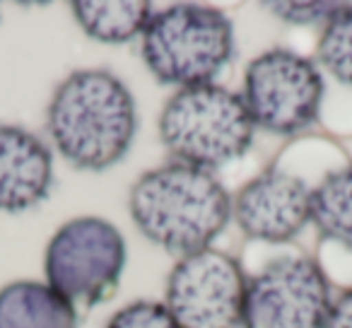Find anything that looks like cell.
<instances>
[{
	"mask_svg": "<svg viewBox=\"0 0 352 328\" xmlns=\"http://www.w3.org/2000/svg\"><path fill=\"white\" fill-rule=\"evenodd\" d=\"M78 27L99 44H128L145 32L152 6L145 0H73Z\"/></svg>",
	"mask_w": 352,
	"mask_h": 328,
	"instance_id": "obj_12",
	"label": "cell"
},
{
	"mask_svg": "<svg viewBox=\"0 0 352 328\" xmlns=\"http://www.w3.org/2000/svg\"><path fill=\"white\" fill-rule=\"evenodd\" d=\"M331 283L311 256H283L246 280L241 328H326Z\"/></svg>",
	"mask_w": 352,
	"mask_h": 328,
	"instance_id": "obj_7",
	"label": "cell"
},
{
	"mask_svg": "<svg viewBox=\"0 0 352 328\" xmlns=\"http://www.w3.org/2000/svg\"><path fill=\"white\" fill-rule=\"evenodd\" d=\"M234 25L212 6L176 3L152 12L140 54L152 78L176 89L210 85L234 58Z\"/></svg>",
	"mask_w": 352,
	"mask_h": 328,
	"instance_id": "obj_4",
	"label": "cell"
},
{
	"mask_svg": "<svg viewBox=\"0 0 352 328\" xmlns=\"http://www.w3.org/2000/svg\"><path fill=\"white\" fill-rule=\"evenodd\" d=\"M104 328H182L174 321L164 302L155 299H135L121 307Z\"/></svg>",
	"mask_w": 352,
	"mask_h": 328,
	"instance_id": "obj_15",
	"label": "cell"
},
{
	"mask_svg": "<svg viewBox=\"0 0 352 328\" xmlns=\"http://www.w3.org/2000/svg\"><path fill=\"white\" fill-rule=\"evenodd\" d=\"M157 131L171 160L212 174L241 160L256 135L241 94L217 83L176 89L162 107Z\"/></svg>",
	"mask_w": 352,
	"mask_h": 328,
	"instance_id": "obj_3",
	"label": "cell"
},
{
	"mask_svg": "<svg viewBox=\"0 0 352 328\" xmlns=\"http://www.w3.org/2000/svg\"><path fill=\"white\" fill-rule=\"evenodd\" d=\"M340 3H318V0H273V3H265V10L270 12L273 17L278 20L287 22V25H294V27H311V25H326L331 20V15L338 10Z\"/></svg>",
	"mask_w": 352,
	"mask_h": 328,
	"instance_id": "obj_16",
	"label": "cell"
},
{
	"mask_svg": "<svg viewBox=\"0 0 352 328\" xmlns=\"http://www.w3.org/2000/svg\"><path fill=\"white\" fill-rule=\"evenodd\" d=\"M311 225L323 241L352 254V164L333 169L314 186Z\"/></svg>",
	"mask_w": 352,
	"mask_h": 328,
	"instance_id": "obj_13",
	"label": "cell"
},
{
	"mask_svg": "<svg viewBox=\"0 0 352 328\" xmlns=\"http://www.w3.org/2000/svg\"><path fill=\"white\" fill-rule=\"evenodd\" d=\"M46 133L75 169L104 172L118 164L135 140V99L111 70H73L51 94Z\"/></svg>",
	"mask_w": 352,
	"mask_h": 328,
	"instance_id": "obj_1",
	"label": "cell"
},
{
	"mask_svg": "<svg viewBox=\"0 0 352 328\" xmlns=\"http://www.w3.org/2000/svg\"><path fill=\"white\" fill-rule=\"evenodd\" d=\"M316 65L345 87H352V3H340L321 27L316 41Z\"/></svg>",
	"mask_w": 352,
	"mask_h": 328,
	"instance_id": "obj_14",
	"label": "cell"
},
{
	"mask_svg": "<svg viewBox=\"0 0 352 328\" xmlns=\"http://www.w3.org/2000/svg\"><path fill=\"white\" fill-rule=\"evenodd\" d=\"M133 225L171 256L210 249L232 220V196L212 172L166 162L140 174L128 193Z\"/></svg>",
	"mask_w": 352,
	"mask_h": 328,
	"instance_id": "obj_2",
	"label": "cell"
},
{
	"mask_svg": "<svg viewBox=\"0 0 352 328\" xmlns=\"http://www.w3.org/2000/svg\"><path fill=\"white\" fill-rule=\"evenodd\" d=\"M54 186V152L36 133L0 123V212L41 206Z\"/></svg>",
	"mask_w": 352,
	"mask_h": 328,
	"instance_id": "obj_10",
	"label": "cell"
},
{
	"mask_svg": "<svg viewBox=\"0 0 352 328\" xmlns=\"http://www.w3.org/2000/svg\"><path fill=\"white\" fill-rule=\"evenodd\" d=\"M0 328H80V318L49 283L15 280L0 287Z\"/></svg>",
	"mask_w": 352,
	"mask_h": 328,
	"instance_id": "obj_11",
	"label": "cell"
},
{
	"mask_svg": "<svg viewBox=\"0 0 352 328\" xmlns=\"http://www.w3.org/2000/svg\"><path fill=\"white\" fill-rule=\"evenodd\" d=\"M326 328H352V287L333 299Z\"/></svg>",
	"mask_w": 352,
	"mask_h": 328,
	"instance_id": "obj_17",
	"label": "cell"
},
{
	"mask_svg": "<svg viewBox=\"0 0 352 328\" xmlns=\"http://www.w3.org/2000/svg\"><path fill=\"white\" fill-rule=\"evenodd\" d=\"M246 280L234 256L210 246L176 261L164 307L182 328H241Z\"/></svg>",
	"mask_w": 352,
	"mask_h": 328,
	"instance_id": "obj_8",
	"label": "cell"
},
{
	"mask_svg": "<svg viewBox=\"0 0 352 328\" xmlns=\"http://www.w3.org/2000/svg\"><path fill=\"white\" fill-rule=\"evenodd\" d=\"M311 193L307 179L268 167L232 198V220L241 234L261 244H287L311 225Z\"/></svg>",
	"mask_w": 352,
	"mask_h": 328,
	"instance_id": "obj_9",
	"label": "cell"
},
{
	"mask_svg": "<svg viewBox=\"0 0 352 328\" xmlns=\"http://www.w3.org/2000/svg\"><path fill=\"white\" fill-rule=\"evenodd\" d=\"M323 92L316 61L292 49H268L246 65L239 94L256 128L289 138L318 121Z\"/></svg>",
	"mask_w": 352,
	"mask_h": 328,
	"instance_id": "obj_6",
	"label": "cell"
},
{
	"mask_svg": "<svg viewBox=\"0 0 352 328\" xmlns=\"http://www.w3.org/2000/svg\"><path fill=\"white\" fill-rule=\"evenodd\" d=\"M126 268V239L113 222L82 215L63 222L44 251L46 283L75 309L107 302Z\"/></svg>",
	"mask_w": 352,
	"mask_h": 328,
	"instance_id": "obj_5",
	"label": "cell"
}]
</instances>
